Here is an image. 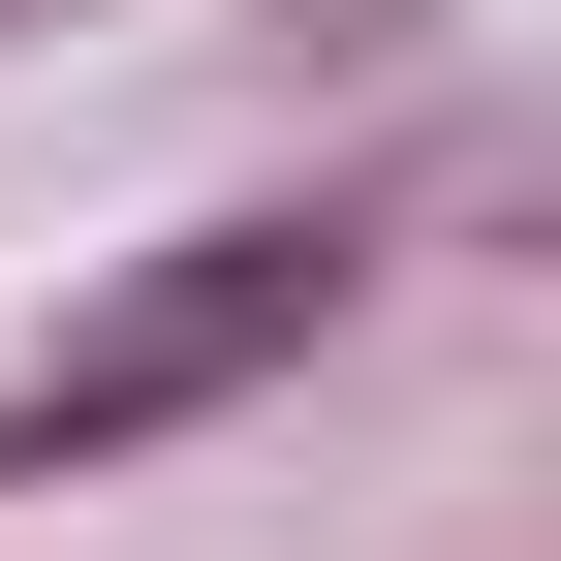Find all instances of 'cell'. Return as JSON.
Here are the masks:
<instances>
[{
	"label": "cell",
	"instance_id": "obj_1",
	"mask_svg": "<svg viewBox=\"0 0 561 561\" xmlns=\"http://www.w3.org/2000/svg\"><path fill=\"white\" fill-rule=\"evenodd\" d=\"M343 280H375V219H343V187H280V219H187V250L94 312V343H32L0 468H125V437H187V405L312 375V343H343Z\"/></svg>",
	"mask_w": 561,
	"mask_h": 561
}]
</instances>
